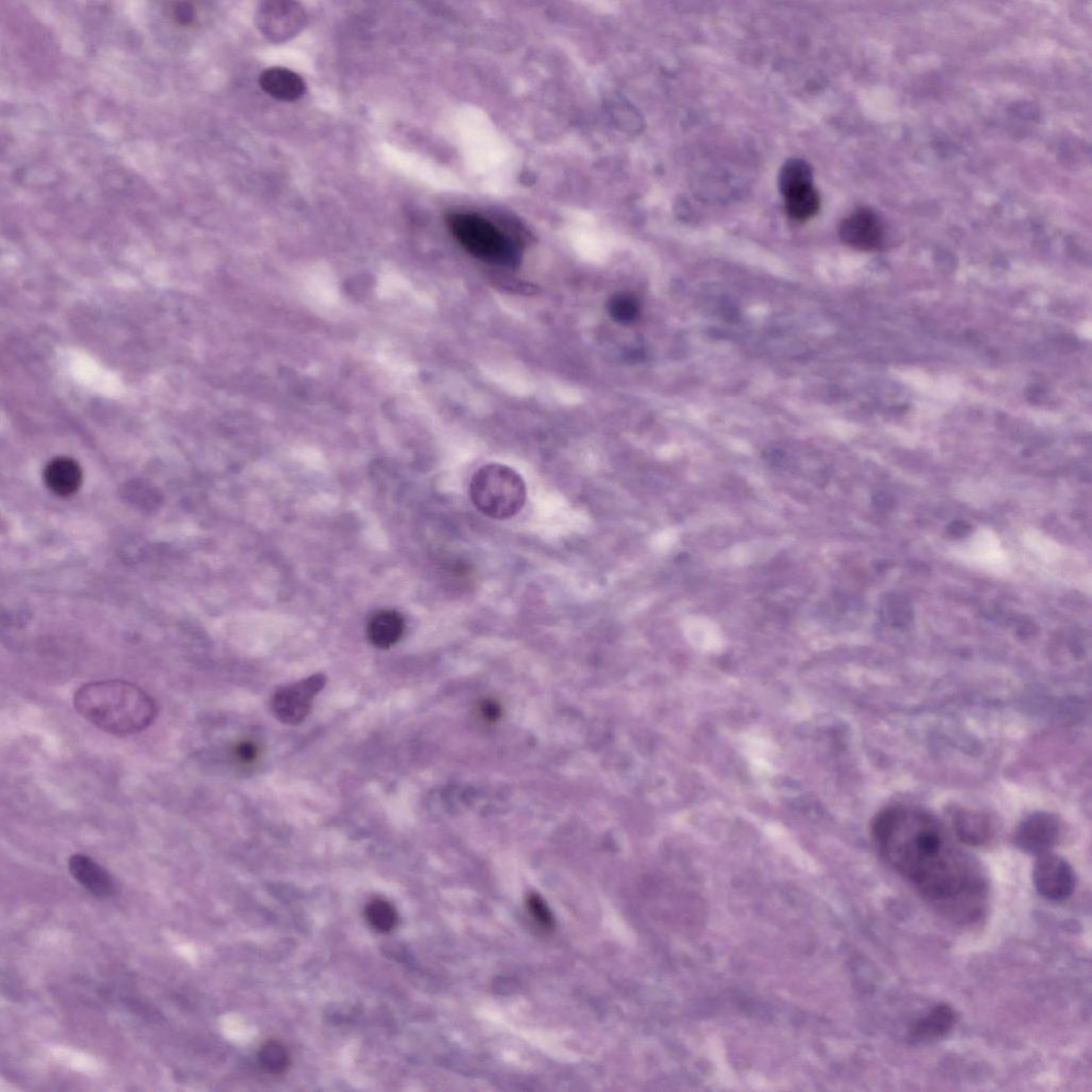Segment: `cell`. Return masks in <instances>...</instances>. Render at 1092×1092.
<instances>
[{"instance_id":"30bf717a","label":"cell","mask_w":1092,"mask_h":1092,"mask_svg":"<svg viewBox=\"0 0 1092 1092\" xmlns=\"http://www.w3.org/2000/svg\"><path fill=\"white\" fill-rule=\"evenodd\" d=\"M68 870L73 878L96 897L107 898L117 892V884L111 874L82 853H76L68 860Z\"/></svg>"},{"instance_id":"603a6c76","label":"cell","mask_w":1092,"mask_h":1092,"mask_svg":"<svg viewBox=\"0 0 1092 1092\" xmlns=\"http://www.w3.org/2000/svg\"><path fill=\"white\" fill-rule=\"evenodd\" d=\"M258 755V748L253 742H242L236 748V756L243 763H254Z\"/></svg>"},{"instance_id":"8992f818","label":"cell","mask_w":1092,"mask_h":1092,"mask_svg":"<svg viewBox=\"0 0 1092 1092\" xmlns=\"http://www.w3.org/2000/svg\"><path fill=\"white\" fill-rule=\"evenodd\" d=\"M1033 879L1038 893L1052 902L1067 900L1075 889V874L1071 864L1051 851L1037 856Z\"/></svg>"},{"instance_id":"9a60e30c","label":"cell","mask_w":1092,"mask_h":1092,"mask_svg":"<svg viewBox=\"0 0 1092 1092\" xmlns=\"http://www.w3.org/2000/svg\"><path fill=\"white\" fill-rule=\"evenodd\" d=\"M785 212L793 220L806 221L821 208V197L814 185L794 189L783 195Z\"/></svg>"},{"instance_id":"3957f363","label":"cell","mask_w":1092,"mask_h":1092,"mask_svg":"<svg viewBox=\"0 0 1092 1092\" xmlns=\"http://www.w3.org/2000/svg\"><path fill=\"white\" fill-rule=\"evenodd\" d=\"M470 497L484 516L504 521L516 517L525 508L527 488L522 476L510 466L488 463L473 475Z\"/></svg>"},{"instance_id":"9c48e42d","label":"cell","mask_w":1092,"mask_h":1092,"mask_svg":"<svg viewBox=\"0 0 1092 1092\" xmlns=\"http://www.w3.org/2000/svg\"><path fill=\"white\" fill-rule=\"evenodd\" d=\"M952 832L961 843L983 846L994 836V825L988 815L966 807H954L950 812Z\"/></svg>"},{"instance_id":"8fae6325","label":"cell","mask_w":1092,"mask_h":1092,"mask_svg":"<svg viewBox=\"0 0 1092 1092\" xmlns=\"http://www.w3.org/2000/svg\"><path fill=\"white\" fill-rule=\"evenodd\" d=\"M259 86L268 96L281 101L299 99L306 88L303 79L286 67L267 68L259 76Z\"/></svg>"},{"instance_id":"52a82bcc","label":"cell","mask_w":1092,"mask_h":1092,"mask_svg":"<svg viewBox=\"0 0 1092 1092\" xmlns=\"http://www.w3.org/2000/svg\"><path fill=\"white\" fill-rule=\"evenodd\" d=\"M1060 819L1046 812L1033 813L1019 824L1015 834L1016 845L1031 855L1049 852L1060 839Z\"/></svg>"},{"instance_id":"5bb4252c","label":"cell","mask_w":1092,"mask_h":1092,"mask_svg":"<svg viewBox=\"0 0 1092 1092\" xmlns=\"http://www.w3.org/2000/svg\"><path fill=\"white\" fill-rule=\"evenodd\" d=\"M406 622L396 610H381L374 613L368 624V639L378 648H390L402 640Z\"/></svg>"},{"instance_id":"d6986e66","label":"cell","mask_w":1092,"mask_h":1092,"mask_svg":"<svg viewBox=\"0 0 1092 1092\" xmlns=\"http://www.w3.org/2000/svg\"><path fill=\"white\" fill-rule=\"evenodd\" d=\"M881 619L895 628H905L914 618L910 603L902 596L886 595L879 603Z\"/></svg>"},{"instance_id":"44dd1931","label":"cell","mask_w":1092,"mask_h":1092,"mask_svg":"<svg viewBox=\"0 0 1092 1092\" xmlns=\"http://www.w3.org/2000/svg\"><path fill=\"white\" fill-rule=\"evenodd\" d=\"M491 279L496 288L510 293L531 295L540 292L539 288L534 284L520 281L514 277L503 275V273H495Z\"/></svg>"},{"instance_id":"4fadbf2b","label":"cell","mask_w":1092,"mask_h":1092,"mask_svg":"<svg viewBox=\"0 0 1092 1092\" xmlns=\"http://www.w3.org/2000/svg\"><path fill=\"white\" fill-rule=\"evenodd\" d=\"M44 481L55 494L70 496L81 488L83 471L75 460L58 457L53 459L45 468Z\"/></svg>"},{"instance_id":"7a4b0ae2","label":"cell","mask_w":1092,"mask_h":1092,"mask_svg":"<svg viewBox=\"0 0 1092 1092\" xmlns=\"http://www.w3.org/2000/svg\"><path fill=\"white\" fill-rule=\"evenodd\" d=\"M74 707L85 721L118 737L143 732L157 716L149 693L120 680L88 682L75 692Z\"/></svg>"},{"instance_id":"ac0fdd59","label":"cell","mask_w":1092,"mask_h":1092,"mask_svg":"<svg viewBox=\"0 0 1092 1092\" xmlns=\"http://www.w3.org/2000/svg\"><path fill=\"white\" fill-rule=\"evenodd\" d=\"M257 1063L261 1071L271 1075L286 1073L291 1067V1056L286 1046L279 1041H267L257 1053Z\"/></svg>"},{"instance_id":"7c38bea8","label":"cell","mask_w":1092,"mask_h":1092,"mask_svg":"<svg viewBox=\"0 0 1092 1092\" xmlns=\"http://www.w3.org/2000/svg\"><path fill=\"white\" fill-rule=\"evenodd\" d=\"M955 1023L954 1009L946 1003L936 1005L916 1020L910 1029V1037L918 1042H932L946 1037Z\"/></svg>"},{"instance_id":"ffe728a7","label":"cell","mask_w":1092,"mask_h":1092,"mask_svg":"<svg viewBox=\"0 0 1092 1092\" xmlns=\"http://www.w3.org/2000/svg\"><path fill=\"white\" fill-rule=\"evenodd\" d=\"M370 926L380 934H390L398 924V913L388 901L375 898L366 908Z\"/></svg>"},{"instance_id":"2e32d148","label":"cell","mask_w":1092,"mask_h":1092,"mask_svg":"<svg viewBox=\"0 0 1092 1092\" xmlns=\"http://www.w3.org/2000/svg\"><path fill=\"white\" fill-rule=\"evenodd\" d=\"M813 185V171L801 159L793 158L785 163L779 175V188L782 196L794 189Z\"/></svg>"},{"instance_id":"277c9868","label":"cell","mask_w":1092,"mask_h":1092,"mask_svg":"<svg viewBox=\"0 0 1092 1092\" xmlns=\"http://www.w3.org/2000/svg\"><path fill=\"white\" fill-rule=\"evenodd\" d=\"M448 224L453 237L474 257L500 267L517 268L520 265V242L482 215L450 214Z\"/></svg>"},{"instance_id":"7402d4cb","label":"cell","mask_w":1092,"mask_h":1092,"mask_svg":"<svg viewBox=\"0 0 1092 1092\" xmlns=\"http://www.w3.org/2000/svg\"><path fill=\"white\" fill-rule=\"evenodd\" d=\"M528 910L534 920L544 929L554 928V918L548 908L538 895H531L528 900Z\"/></svg>"},{"instance_id":"484cf974","label":"cell","mask_w":1092,"mask_h":1092,"mask_svg":"<svg viewBox=\"0 0 1092 1092\" xmlns=\"http://www.w3.org/2000/svg\"><path fill=\"white\" fill-rule=\"evenodd\" d=\"M874 503L878 508L889 509L890 507L893 506L894 502H893V498L890 497L889 495L878 494V495H876V497L874 499Z\"/></svg>"},{"instance_id":"6da1fadb","label":"cell","mask_w":1092,"mask_h":1092,"mask_svg":"<svg viewBox=\"0 0 1092 1092\" xmlns=\"http://www.w3.org/2000/svg\"><path fill=\"white\" fill-rule=\"evenodd\" d=\"M872 833L886 861L928 900L954 916L972 918L981 913L982 868L937 817L896 805L875 818Z\"/></svg>"},{"instance_id":"cb8c5ba5","label":"cell","mask_w":1092,"mask_h":1092,"mask_svg":"<svg viewBox=\"0 0 1092 1092\" xmlns=\"http://www.w3.org/2000/svg\"><path fill=\"white\" fill-rule=\"evenodd\" d=\"M175 18L178 24L188 26L195 20V11H193V8L189 4H176V8H175Z\"/></svg>"},{"instance_id":"ba28073f","label":"cell","mask_w":1092,"mask_h":1092,"mask_svg":"<svg viewBox=\"0 0 1092 1092\" xmlns=\"http://www.w3.org/2000/svg\"><path fill=\"white\" fill-rule=\"evenodd\" d=\"M838 234L845 245L860 252H876L884 241L882 222L874 211L862 208L841 220Z\"/></svg>"},{"instance_id":"5b68a950","label":"cell","mask_w":1092,"mask_h":1092,"mask_svg":"<svg viewBox=\"0 0 1092 1092\" xmlns=\"http://www.w3.org/2000/svg\"><path fill=\"white\" fill-rule=\"evenodd\" d=\"M326 682L327 679L323 675H316L281 688L271 701L273 714L283 723H301L310 714L312 702L324 689Z\"/></svg>"},{"instance_id":"d4e9b609","label":"cell","mask_w":1092,"mask_h":1092,"mask_svg":"<svg viewBox=\"0 0 1092 1092\" xmlns=\"http://www.w3.org/2000/svg\"><path fill=\"white\" fill-rule=\"evenodd\" d=\"M972 531L969 523L961 520L954 521L948 527V533L954 539H962Z\"/></svg>"},{"instance_id":"e0dca14e","label":"cell","mask_w":1092,"mask_h":1092,"mask_svg":"<svg viewBox=\"0 0 1092 1092\" xmlns=\"http://www.w3.org/2000/svg\"><path fill=\"white\" fill-rule=\"evenodd\" d=\"M606 310L613 322L628 326L639 321L642 307L639 299L631 292H616L606 303Z\"/></svg>"}]
</instances>
